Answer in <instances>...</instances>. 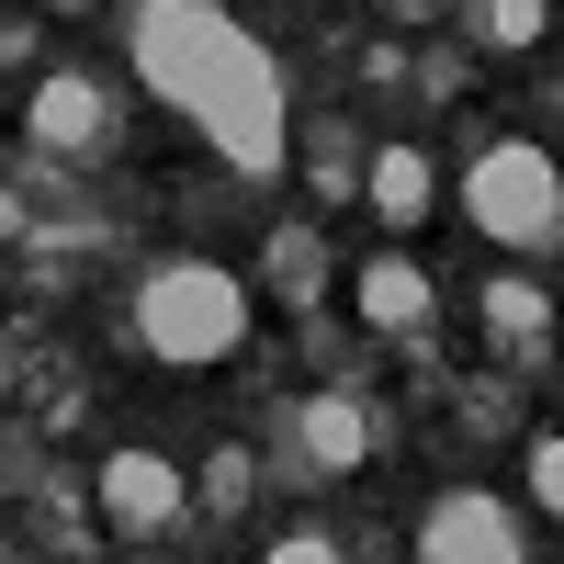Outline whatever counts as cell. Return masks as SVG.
<instances>
[{
	"label": "cell",
	"instance_id": "6da1fadb",
	"mask_svg": "<svg viewBox=\"0 0 564 564\" xmlns=\"http://www.w3.org/2000/svg\"><path fill=\"white\" fill-rule=\"evenodd\" d=\"M124 57L238 181H282L294 170V90H282V57L238 12H215V0H135L124 12Z\"/></svg>",
	"mask_w": 564,
	"mask_h": 564
},
{
	"label": "cell",
	"instance_id": "7a4b0ae2",
	"mask_svg": "<svg viewBox=\"0 0 564 564\" xmlns=\"http://www.w3.org/2000/svg\"><path fill=\"white\" fill-rule=\"evenodd\" d=\"M249 282L226 260H159L148 282H135V350L170 361V372H215L249 350Z\"/></svg>",
	"mask_w": 564,
	"mask_h": 564
},
{
	"label": "cell",
	"instance_id": "3957f363",
	"mask_svg": "<svg viewBox=\"0 0 564 564\" xmlns=\"http://www.w3.org/2000/svg\"><path fill=\"white\" fill-rule=\"evenodd\" d=\"M463 226H475L486 249H508V260H553L564 249V170H553L542 135L475 148V170H463Z\"/></svg>",
	"mask_w": 564,
	"mask_h": 564
},
{
	"label": "cell",
	"instance_id": "277c9868",
	"mask_svg": "<svg viewBox=\"0 0 564 564\" xmlns=\"http://www.w3.org/2000/svg\"><path fill=\"white\" fill-rule=\"evenodd\" d=\"M531 508L497 486H441L417 508V564H531Z\"/></svg>",
	"mask_w": 564,
	"mask_h": 564
},
{
	"label": "cell",
	"instance_id": "5b68a950",
	"mask_svg": "<svg viewBox=\"0 0 564 564\" xmlns=\"http://www.w3.org/2000/svg\"><path fill=\"white\" fill-rule=\"evenodd\" d=\"M181 520H193V475L159 441L102 452V542H170Z\"/></svg>",
	"mask_w": 564,
	"mask_h": 564
},
{
	"label": "cell",
	"instance_id": "8992f818",
	"mask_svg": "<svg viewBox=\"0 0 564 564\" xmlns=\"http://www.w3.org/2000/svg\"><path fill=\"white\" fill-rule=\"evenodd\" d=\"M23 135H34L45 159H102V148H113V79H90V68H45L34 102H23Z\"/></svg>",
	"mask_w": 564,
	"mask_h": 564
},
{
	"label": "cell",
	"instance_id": "52a82bcc",
	"mask_svg": "<svg viewBox=\"0 0 564 564\" xmlns=\"http://www.w3.org/2000/svg\"><path fill=\"white\" fill-rule=\"evenodd\" d=\"M282 441H294V463H316V475H350V463L384 452V417H372L350 384H327V395H305L294 417H282Z\"/></svg>",
	"mask_w": 564,
	"mask_h": 564
},
{
	"label": "cell",
	"instance_id": "ba28073f",
	"mask_svg": "<svg viewBox=\"0 0 564 564\" xmlns=\"http://www.w3.org/2000/svg\"><path fill=\"white\" fill-rule=\"evenodd\" d=\"M350 316L361 327H384V339H417V327L441 316V271L430 260H406V249H372L350 271Z\"/></svg>",
	"mask_w": 564,
	"mask_h": 564
},
{
	"label": "cell",
	"instance_id": "9c48e42d",
	"mask_svg": "<svg viewBox=\"0 0 564 564\" xmlns=\"http://www.w3.org/2000/svg\"><path fill=\"white\" fill-rule=\"evenodd\" d=\"M361 204L395 226V238H417V226L441 215V159L406 148V135H384V148H361Z\"/></svg>",
	"mask_w": 564,
	"mask_h": 564
},
{
	"label": "cell",
	"instance_id": "30bf717a",
	"mask_svg": "<svg viewBox=\"0 0 564 564\" xmlns=\"http://www.w3.org/2000/svg\"><path fill=\"white\" fill-rule=\"evenodd\" d=\"M486 327H497L508 361H542V339H553V294H542V282H486Z\"/></svg>",
	"mask_w": 564,
	"mask_h": 564
},
{
	"label": "cell",
	"instance_id": "8fae6325",
	"mask_svg": "<svg viewBox=\"0 0 564 564\" xmlns=\"http://www.w3.org/2000/svg\"><path fill=\"white\" fill-rule=\"evenodd\" d=\"M271 294L294 316L327 305V238H316V226H271Z\"/></svg>",
	"mask_w": 564,
	"mask_h": 564
},
{
	"label": "cell",
	"instance_id": "7c38bea8",
	"mask_svg": "<svg viewBox=\"0 0 564 564\" xmlns=\"http://www.w3.org/2000/svg\"><path fill=\"white\" fill-rule=\"evenodd\" d=\"M463 23H475V45L520 57V45H542V34H553V0H463Z\"/></svg>",
	"mask_w": 564,
	"mask_h": 564
},
{
	"label": "cell",
	"instance_id": "4fadbf2b",
	"mask_svg": "<svg viewBox=\"0 0 564 564\" xmlns=\"http://www.w3.org/2000/svg\"><path fill=\"white\" fill-rule=\"evenodd\" d=\"M294 148H305V181H316V204H350V193H361V135L316 124V135H294Z\"/></svg>",
	"mask_w": 564,
	"mask_h": 564
},
{
	"label": "cell",
	"instance_id": "5bb4252c",
	"mask_svg": "<svg viewBox=\"0 0 564 564\" xmlns=\"http://www.w3.org/2000/svg\"><path fill=\"white\" fill-rule=\"evenodd\" d=\"M238 508H249V452L226 441L204 475H193V520H238Z\"/></svg>",
	"mask_w": 564,
	"mask_h": 564
},
{
	"label": "cell",
	"instance_id": "9a60e30c",
	"mask_svg": "<svg viewBox=\"0 0 564 564\" xmlns=\"http://www.w3.org/2000/svg\"><path fill=\"white\" fill-rule=\"evenodd\" d=\"M520 452H531V508H542V520H564V430H531Z\"/></svg>",
	"mask_w": 564,
	"mask_h": 564
},
{
	"label": "cell",
	"instance_id": "2e32d148",
	"mask_svg": "<svg viewBox=\"0 0 564 564\" xmlns=\"http://www.w3.org/2000/svg\"><path fill=\"white\" fill-rule=\"evenodd\" d=\"M260 553H271V564H339L350 542H339V531H327V520H294V531H271Z\"/></svg>",
	"mask_w": 564,
	"mask_h": 564
},
{
	"label": "cell",
	"instance_id": "e0dca14e",
	"mask_svg": "<svg viewBox=\"0 0 564 564\" xmlns=\"http://www.w3.org/2000/svg\"><path fill=\"white\" fill-rule=\"evenodd\" d=\"M417 90H430V102H452V90H463V57H452V45H430V68H417Z\"/></svg>",
	"mask_w": 564,
	"mask_h": 564
},
{
	"label": "cell",
	"instance_id": "ac0fdd59",
	"mask_svg": "<svg viewBox=\"0 0 564 564\" xmlns=\"http://www.w3.org/2000/svg\"><path fill=\"white\" fill-rule=\"evenodd\" d=\"M384 12H395V23H441L452 0H384Z\"/></svg>",
	"mask_w": 564,
	"mask_h": 564
},
{
	"label": "cell",
	"instance_id": "d6986e66",
	"mask_svg": "<svg viewBox=\"0 0 564 564\" xmlns=\"http://www.w3.org/2000/svg\"><path fill=\"white\" fill-rule=\"evenodd\" d=\"M0 553H12V542H0Z\"/></svg>",
	"mask_w": 564,
	"mask_h": 564
}]
</instances>
